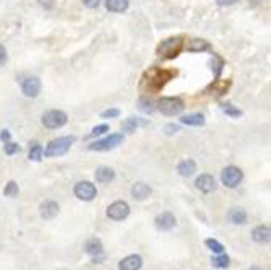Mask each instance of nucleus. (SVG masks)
<instances>
[{"instance_id": "obj_1", "label": "nucleus", "mask_w": 271, "mask_h": 270, "mask_svg": "<svg viewBox=\"0 0 271 270\" xmlns=\"http://www.w3.org/2000/svg\"><path fill=\"white\" fill-rule=\"evenodd\" d=\"M172 72L161 70V68H151L145 73L142 80V90L150 91V93H156L158 90H161L166 85L167 80H171Z\"/></svg>"}, {"instance_id": "obj_2", "label": "nucleus", "mask_w": 271, "mask_h": 270, "mask_svg": "<svg viewBox=\"0 0 271 270\" xmlns=\"http://www.w3.org/2000/svg\"><path fill=\"white\" fill-rule=\"evenodd\" d=\"M75 142V137H59L54 138L52 142H49L48 148H46V157L48 158H56V157H62L70 150V146Z\"/></svg>"}, {"instance_id": "obj_3", "label": "nucleus", "mask_w": 271, "mask_h": 270, "mask_svg": "<svg viewBox=\"0 0 271 270\" xmlns=\"http://www.w3.org/2000/svg\"><path fill=\"white\" fill-rule=\"evenodd\" d=\"M184 48V41L180 37H169V40L161 41L158 46V54L166 59H172L175 56H179V52Z\"/></svg>"}, {"instance_id": "obj_4", "label": "nucleus", "mask_w": 271, "mask_h": 270, "mask_svg": "<svg viewBox=\"0 0 271 270\" xmlns=\"http://www.w3.org/2000/svg\"><path fill=\"white\" fill-rule=\"evenodd\" d=\"M242 179H244V173H242V169L237 166H226L221 171V181L224 186L229 189L237 187L239 184L242 182Z\"/></svg>"}, {"instance_id": "obj_5", "label": "nucleus", "mask_w": 271, "mask_h": 270, "mask_svg": "<svg viewBox=\"0 0 271 270\" xmlns=\"http://www.w3.org/2000/svg\"><path fill=\"white\" fill-rule=\"evenodd\" d=\"M158 109L164 115H179L184 111V103H182V99H179V98L166 96V98L159 99Z\"/></svg>"}, {"instance_id": "obj_6", "label": "nucleus", "mask_w": 271, "mask_h": 270, "mask_svg": "<svg viewBox=\"0 0 271 270\" xmlns=\"http://www.w3.org/2000/svg\"><path fill=\"white\" fill-rule=\"evenodd\" d=\"M67 121H68L67 114L59 109H52L42 115V124L48 129H60L67 124Z\"/></svg>"}, {"instance_id": "obj_7", "label": "nucleus", "mask_w": 271, "mask_h": 270, "mask_svg": "<svg viewBox=\"0 0 271 270\" xmlns=\"http://www.w3.org/2000/svg\"><path fill=\"white\" fill-rule=\"evenodd\" d=\"M75 196L78 197L80 200H84V202H91L93 199L98 196V190H96V186L89 181H80L75 184Z\"/></svg>"}, {"instance_id": "obj_8", "label": "nucleus", "mask_w": 271, "mask_h": 270, "mask_svg": "<svg viewBox=\"0 0 271 270\" xmlns=\"http://www.w3.org/2000/svg\"><path fill=\"white\" fill-rule=\"evenodd\" d=\"M122 140H123L122 134H112V135H109V137L103 138V140L91 143L88 148L93 150V151H107V150L115 148V146H119V145L122 143Z\"/></svg>"}, {"instance_id": "obj_9", "label": "nucleus", "mask_w": 271, "mask_h": 270, "mask_svg": "<svg viewBox=\"0 0 271 270\" xmlns=\"http://www.w3.org/2000/svg\"><path fill=\"white\" fill-rule=\"evenodd\" d=\"M128 213H130V205L127 202H123V200H117V202L111 204L109 208H107V217L115 221L125 220L128 217Z\"/></svg>"}, {"instance_id": "obj_10", "label": "nucleus", "mask_w": 271, "mask_h": 270, "mask_svg": "<svg viewBox=\"0 0 271 270\" xmlns=\"http://www.w3.org/2000/svg\"><path fill=\"white\" fill-rule=\"evenodd\" d=\"M21 90L23 95L28 98H36L41 91V80L37 76H28L21 82Z\"/></svg>"}, {"instance_id": "obj_11", "label": "nucleus", "mask_w": 271, "mask_h": 270, "mask_svg": "<svg viewBox=\"0 0 271 270\" xmlns=\"http://www.w3.org/2000/svg\"><path fill=\"white\" fill-rule=\"evenodd\" d=\"M195 186L200 192H203V194H210V192L216 190L218 184H216V179L211 174H201L200 177H197Z\"/></svg>"}, {"instance_id": "obj_12", "label": "nucleus", "mask_w": 271, "mask_h": 270, "mask_svg": "<svg viewBox=\"0 0 271 270\" xmlns=\"http://www.w3.org/2000/svg\"><path fill=\"white\" fill-rule=\"evenodd\" d=\"M154 225H156L158 229L161 231H169V229H172L175 226V217H174V213L171 212H162L159 213L156 218H154Z\"/></svg>"}, {"instance_id": "obj_13", "label": "nucleus", "mask_w": 271, "mask_h": 270, "mask_svg": "<svg viewBox=\"0 0 271 270\" xmlns=\"http://www.w3.org/2000/svg\"><path fill=\"white\" fill-rule=\"evenodd\" d=\"M143 265V259L138 254H131V256L123 257L119 262V270H140Z\"/></svg>"}, {"instance_id": "obj_14", "label": "nucleus", "mask_w": 271, "mask_h": 270, "mask_svg": "<svg viewBox=\"0 0 271 270\" xmlns=\"http://www.w3.org/2000/svg\"><path fill=\"white\" fill-rule=\"evenodd\" d=\"M59 210H60V207L57 202H54V200H48V202L39 205V213L44 220H54L59 215Z\"/></svg>"}, {"instance_id": "obj_15", "label": "nucleus", "mask_w": 271, "mask_h": 270, "mask_svg": "<svg viewBox=\"0 0 271 270\" xmlns=\"http://www.w3.org/2000/svg\"><path fill=\"white\" fill-rule=\"evenodd\" d=\"M84 251H86V254H89V256L95 257V262L98 260L99 256H103V254H104L103 243H101V239H98V238L88 239L86 244H84Z\"/></svg>"}, {"instance_id": "obj_16", "label": "nucleus", "mask_w": 271, "mask_h": 270, "mask_svg": "<svg viewBox=\"0 0 271 270\" xmlns=\"http://www.w3.org/2000/svg\"><path fill=\"white\" fill-rule=\"evenodd\" d=\"M130 192H131V197L135 200H145L151 196V187L145 182H135L133 186H131Z\"/></svg>"}, {"instance_id": "obj_17", "label": "nucleus", "mask_w": 271, "mask_h": 270, "mask_svg": "<svg viewBox=\"0 0 271 270\" xmlns=\"http://www.w3.org/2000/svg\"><path fill=\"white\" fill-rule=\"evenodd\" d=\"M252 239H253L255 243H258V244H268L269 239H271V229H269V226H265V225L257 226V228L252 231Z\"/></svg>"}, {"instance_id": "obj_18", "label": "nucleus", "mask_w": 271, "mask_h": 270, "mask_svg": "<svg viewBox=\"0 0 271 270\" xmlns=\"http://www.w3.org/2000/svg\"><path fill=\"white\" fill-rule=\"evenodd\" d=\"M95 177H96V181L99 184H109L115 179V171L112 168H107V166H99L96 169V173H95Z\"/></svg>"}, {"instance_id": "obj_19", "label": "nucleus", "mask_w": 271, "mask_h": 270, "mask_svg": "<svg viewBox=\"0 0 271 270\" xmlns=\"http://www.w3.org/2000/svg\"><path fill=\"white\" fill-rule=\"evenodd\" d=\"M228 220L234 225H245L247 223V212L242 207H234L228 212Z\"/></svg>"}, {"instance_id": "obj_20", "label": "nucleus", "mask_w": 271, "mask_h": 270, "mask_svg": "<svg viewBox=\"0 0 271 270\" xmlns=\"http://www.w3.org/2000/svg\"><path fill=\"white\" fill-rule=\"evenodd\" d=\"M177 171H179L180 176L189 177V176H192V174H195V171H197V163H195L193 160H184V161H180L179 165H177Z\"/></svg>"}, {"instance_id": "obj_21", "label": "nucleus", "mask_w": 271, "mask_h": 270, "mask_svg": "<svg viewBox=\"0 0 271 270\" xmlns=\"http://www.w3.org/2000/svg\"><path fill=\"white\" fill-rule=\"evenodd\" d=\"M106 9L114 13H123L128 9V0H106Z\"/></svg>"}, {"instance_id": "obj_22", "label": "nucleus", "mask_w": 271, "mask_h": 270, "mask_svg": "<svg viewBox=\"0 0 271 270\" xmlns=\"http://www.w3.org/2000/svg\"><path fill=\"white\" fill-rule=\"evenodd\" d=\"M182 124L185 126H192V127H200L205 124V115L203 114H187L180 119Z\"/></svg>"}, {"instance_id": "obj_23", "label": "nucleus", "mask_w": 271, "mask_h": 270, "mask_svg": "<svg viewBox=\"0 0 271 270\" xmlns=\"http://www.w3.org/2000/svg\"><path fill=\"white\" fill-rule=\"evenodd\" d=\"M140 126H145V122L137 119V118H128L122 122V130H125V132H135V130L140 127Z\"/></svg>"}, {"instance_id": "obj_24", "label": "nucleus", "mask_w": 271, "mask_h": 270, "mask_svg": "<svg viewBox=\"0 0 271 270\" xmlns=\"http://www.w3.org/2000/svg\"><path fill=\"white\" fill-rule=\"evenodd\" d=\"M211 264L213 267H218V268H228L229 264H231V259L228 254H218V256L211 257Z\"/></svg>"}, {"instance_id": "obj_25", "label": "nucleus", "mask_w": 271, "mask_h": 270, "mask_svg": "<svg viewBox=\"0 0 271 270\" xmlns=\"http://www.w3.org/2000/svg\"><path fill=\"white\" fill-rule=\"evenodd\" d=\"M44 155V150H42V146L39 143H33V146L29 148V160H33V161H41Z\"/></svg>"}, {"instance_id": "obj_26", "label": "nucleus", "mask_w": 271, "mask_h": 270, "mask_svg": "<svg viewBox=\"0 0 271 270\" xmlns=\"http://www.w3.org/2000/svg\"><path fill=\"white\" fill-rule=\"evenodd\" d=\"M205 246L210 251H213L214 254H222L224 252V246L219 243V241H216V239H213V238H210V239H206L205 241Z\"/></svg>"}, {"instance_id": "obj_27", "label": "nucleus", "mask_w": 271, "mask_h": 270, "mask_svg": "<svg viewBox=\"0 0 271 270\" xmlns=\"http://www.w3.org/2000/svg\"><path fill=\"white\" fill-rule=\"evenodd\" d=\"M4 196L7 197H17L18 196V184L15 181H10L4 189Z\"/></svg>"}, {"instance_id": "obj_28", "label": "nucleus", "mask_w": 271, "mask_h": 270, "mask_svg": "<svg viewBox=\"0 0 271 270\" xmlns=\"http://www.w3.org/2000/svg\"><path fill=\"white\" fill-rule=\"evenodd\" d=\"M140 109H142L143 112L151 114V112L154 111V106H153V103L150 101V99H142V101H140Z\"/></svg>"}, {"instance_id": "obj_29", "label": "nucleus", "mask_w": 271, "mask_h": 270, "mask_svg": "<svg viewBox=\"0 0 271 270\" xmlns=\"http://www.w3.org/2000/svg\"><path fill=\"white\" fill-rule=\"evenodd\" d=\"M4 150L7 155H15L17 151H20V146L17 143H12V142H7L5 146H4Z\"/></svg>"}, {"instance_id": "obj_30", "label": "nucleus", "mask_w": 271, "mask_h": 270, "mask_svg": "<svg viewBox=\"0 0 271 270\" xmlns=\"http://www.w3.org/2000/svg\"><path fill=\"white\" fill-rule=\"evenodd\" d=\"M106 132H109V126H106V124H103V126H98V127H95V129L91 130V137L103 135V134H106Z\"/></svg>"}, {"instance_id": "obj_31", "label": "nucleus", "mask_w": 271, "mask_h": 270, "mask_svg": "<svg viewBox=\"0 0 271 270\" xmlns=\"http://www.w3.org/2000/svg\"><path fill=\"white\" fill-rule=\"evenodd\" d=\"M224 112H226L228 115H231V118H239L242 112H241V109H236L234 106H231V104H228V106H224Z\"/></svg>"}, {"instance_id": "obj_32", "label": "nucleus", "mask_w": 271, "mask_h": 270, "mask_svg": "<svg viewBox=\"0 0 271 270\" xmlns=\"http://www.w3.org/2000/svg\"><path fill=\"white\" fill-rule=\"evenodd\" d=\"M120 112H119V109H107V111H104L103 114H101V115H103V118L104 119H107V118H117V115H119Z\"/></svg>"}, {"instance_id": "obj_33", "label": "nucleus", "mask_w": 271, "mask_h": 270, "mask_svg": "<svg viewBox=\"0 0 271 270\" xmlns=\"http://www.w3.org/2000/svg\"><path fill=\"white\" fill-rule=\"evenodd\" d=\"M83 4L88 7V9H98L101 0H83Z\"/></svg>"}, {"instance_id": "obj_34", "label": "nucleus", "mask_w": 271, "mask_h": 270, "mask_svg": "<svg viewBox=\"0 0 271 270\" xmlns=\"http://www.w3.org/2000/svg\"><path fill=\"white\" fill-rule=\"evenodd\" d=\"M7 62V51L2 44H0V65H4Z\"/></svg>"}, {"instance_id": "obj_35", "label": "nucleus", "mask_w": 271, "mask_h": 270, "mask_svg": "<svg viewBox=\"0 0 271 270\" xmlns=\"http://www.w3.org/2000/svg\"><path fill=\"white\" fill-rule=\"evenodd\" d=\"M216 2H218V5H221V7H231V5L237 4L239 0H216Z\"/></svg>"}, {"instance_id": "obj_36", "label": "nucleus", "mask_w": 271, "mask_h": 270, "mask_svg": "<svg viewBox=\"0 0 271 270\" xmlns=\"http://www.w3.org/2000/svg\"><path fill=\"white\" fill-rule=\"evenodd\" d=\"M166 132H167V134H175V132H179V126L169 124V126H166Z\"/></svg>"}, {"instance_id": "obj_37", "label": "nucleus", "mask_w": 271, "mask_h": 270, "mask_svg": "<svg viewBox=\"0 0 271 270\" xmlns=\"http://www.w3.org/2000/svg\"><path fill=\"white\" fill-rule=\"evenodd\" d=\"M52 2L54 0H39V4L44 7V9H52V5H54Z\"/></svg>"}, {"instance_id": "obj_38", "label": "nucleus", "mask_w": 271, "mask_h": 270, "mask_svg": "<svg viewBox=\"0 0 271 270\" xmlns=\"http://www.w3.org/2000/svg\"><path fill=\"white\" fill-rule=\"evenodd\" d=\"M0 138H2L4 142H9V140H10V134H9V130H4V132L0 134Z\"/></svg>"}, {"instance_id": "obj_39", "label": "nucleus", "mask_w": 271, "mask_h": 270, "mask_svg": "<svg viewBox=\"0 0 271 270\" xmlns=\"http://www.w3.org/2000/svg\"><path fill=\"white\" fill-rule=\"evenodd\" d=\"M249 270H261V268H260V267H257V265H253V267H250Z\"/></svg>"}]
</instances>
